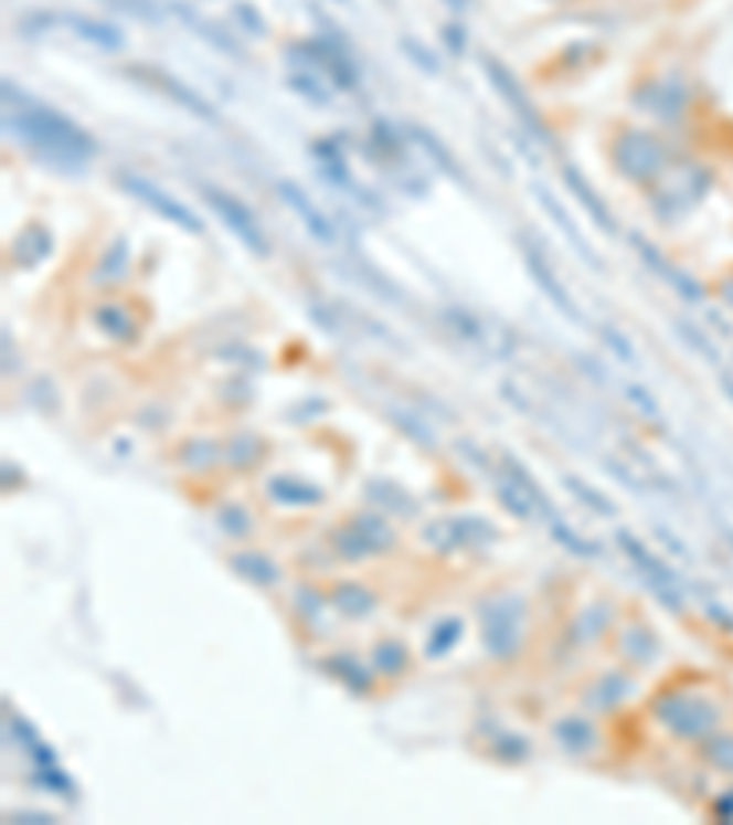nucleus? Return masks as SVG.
I'll return each instance as SVG.
<instances>
[{
	"label": "nucleus",
	"mask_w": 733,
	"mask_h": 825,
	"mask_svg": "<svg viewBox=\"0 0 733 825\" xmlns=\"http://www.w3.org/2000/svg\"><path fill=\"white\" fill-rule=\"evenodd\" d=\"M8 133H15L22 144H30L33 151L49 155L52 162L82 166L96 155V140L74 125L71 118L55 110H19L8 114Z\"/></svg>",
	"instance_id": "nucleus-1"
},
{
	"label": "nucleus",
	"mask_w": 733,
	"mask_h": 825,
	"mask_svg": "<svg viewBox=\"0 0 733 825\" xmlns=\"http://www.w3.org/2000/svg\"><path fill=\"white\" fill-rule=\"evenodd\" d=\"M652 719L679 741H704L719 730V705L686 686H671L652 697Z\"/></svg>",
	"instance_id": "nucleus-2"
},
{
	"label": "nucleus",
	"mask_w": 733,
	"mask_h": 825,
	"mask_svg": "<svg viewBox=\"0 0 733 825\" xmlns=\"http://www.w3.org/2000/svg\"><path fill=\"white\" fill-rule=\"evenodd\" d=\"M480 638L488 657L513 660L524 642V599L518 594H496L480 605Z\"/></svg>",
	"instance_id": "nucleus-3"
},
{
	"label": "nucleus",
	"mask_w": 733,
	"mask_h": 825,
	"mask_svg": "<svg viewBox=\"0 0 733 825\" xmlns=\"http://www.w3.org/2000/svg\"><path fill=\"white\" fill-rule=\"evenodd\" d=\"M393 543H396V529L374 510L352 514L346 525H338V529L330 532V547L338 550L341 561H366L374 554L393 550Z\"/></svg>",
	"instance_id": "nucleus-4"
},
{
	"label": "nucleus",
	"mask_w": 733,
	"mask_h": 825,
	"mask_svg": "<svg viewBox=\"0 0 733 825\" xmlns=\"http://www.w3.org/2000/svg\"><path fill=\"white\" fill-rule=\"evenodd\" d=\"M613 166L620 169L627 180L652 183L668 169V147L646 129H627L613 140Z\"/></svg>",
	"instance_id": "nucleus-5"
},
{
	"label": "nucleus",
	"mask_w": 733,
	"mask_h": 825,
	"mask_svg": "<svg viewBox=\"0 0 733 825\" xmlns=\"http://www.w3.org/2000/svg\"><path fill=\"white\" fill-rule=\"evenodd\" d=\"M616 543H620L624 554L635 561L641 577L649 580V591L657 594V599H660L663 605H668L671 613H682V583H679V577L671 572L668 561L652 554V550H649L646 543H641L638 536L627 532V529H616Z\"/></svg>",
	"instance_id": "nucleus-6"
},
{
	"label": "nucleus",
	"mask_w": 733,
	"mask_h": 825,
	"mask_svg": "<svg viewBox=\"0 0 733 825\" xmlns=\"http://www.w3.org/2000/svg\"><path fill=\"white\" fill-rule=\"evenodd\" d=\"M480 66H485V74H488V82L496 85V92L502 99H507V107L513 110V118H518L524 129H529L535 140H543L546 147H554V136H550V129L543 125V118H540V110H535V103L524 96V88H521V82L513 77L507 66H502L496 55H485L480 60Z\"/></svg>",
	"instance_id": "nucleus-7"
},
{
	"label": "nucleus",
	"mask_w": 733,
	"mask_h": 825,
	"mask_svg": "<svg viewBox=\"0 0 733 825\" xmlns=\"http://www.w3.org/2000/svg\"><path fill=\"white\" fill-rule=\"evenodd\" d=\"M202 199L213 205V213L221 216V221L232 228V232L243 239L257 257H268V239H265V232H261V224L254 221V213H249V205L238 202L232 191L213 188V183H202Z\"/></svg>",
	"instance_id": "nucleus-8"
},
{
	"label": "nucleus",
	"mask_w": 733,
	"mask_h": 825,
	"mask_svg": "<svg viewBox=\"0 0 733 825\" xmlns=\"http://www.w3.org/2000/svg\"><path fill=\"white\" fill-rule=\"evenodd\" d=\"M118 183L129 194H136L140 202H147L151 205L155 213H162L166 221H173V224H180L183 232H194V235H202V221L199 216L191 213V205H183V202H177L173 194H166L162 188H155L151 180H144V177H136V173H121L118 177Z\"/></svg>",
	"instance_id": "nucleus-9"
},
{
	"label": "nucleus",
	"mask_w": 733,
	"mask_h": 825,
	"mask_svg": "<svg viewBox=\"0 0 733 825\" xmlns=\"http://www.w3.org/2000/svg\"><path fill=\"white\" fill-rule=\"evenodd\" d=\"M521 254H524V261H529V272H532V279L540 283V286H543V294L550 297V305H554V308H561V313H565L569 319H576V324H580L583 316H580L576 302H572V297H569L565 283L557 279V275H554V268L546 265V257L540 254V250L532 246V239H529V235H521Z\"/></svg>",
	"instance_id": "nucleus-10"
},
{
	"label": "nucleus",
	"mask_w": 733,
	"mask_h": 825,
	"mask_svg": "<svg viewBox=\"0 0 733 825\" xmlns=\"http://www.w3.org/2000/svg\"><path fill=\"white\" fill-rule=\"evenodd\" d=\"M635 694V679L627 671H605L598 675L587 690H583V705L591 708V712H616L627 697Z\"/></svg>",
	"instance_id": "nucleus-11"
},
{
	"label": "nucleus",
	"mask_w": 733,
	"mask_h": 825,
	"mask_svg": "<svg viewBox=\"0 0 733 825\" xmlns=\"http://www.w3.org/2000/svg\"><path fill=\"white\" fill-rule=\"evenodd\" d=\"M631 246L638 250V254H641V261H646V265H649L652 272H657V275H663V279H668V283L674 286V290H679V294L686 297V302H701V297H704L701 283H697V279H690V275H686L682 268H674L671 261L663 257L660 250L652 246V243H646V239H641L638 232H631Z\"/></svg>",
	"instance_id": "nucleus-12"
},
{
	"label": "nucleus",
	"mask_w": 733,
	"mask_h": 825,
	"mask_svg": "<svg viewBox=\"0 0 733 825\" xmlns=\"http://www.w3.org/2000/svg\"><path fill=\"white\" fill-rule=\"evenodd\" d=\"M712 188V173L701 166H690L682 169L679 177H674V183H668L660 194H657V210L660 205H674V210H690L693 202L704 199V191Z\"/></svg>",
	"instance_id": "nucleus-13"
},
{
	"label": "nucleus",
	"mask_w": 733,
	"mask_h": 825,
	"mask_svg": "<svg viewBox=\"0 0 733 825\" xmlns=\"http://www.w3.org/2000/svg\"><path fill=\"white\" fill-rule=\"evenodd\" d=\"M327 599H330V610L341 613L346 621H363V616H371L378 610V594L357 580L334 583V588L327 591Z\"/></svg>",
	"instance_id": "nucleus-14"
},
{
	"label": "nucleus",
	"mask_w": 733,
	"mask_h": 825,
	"mask_svg": "<svg viewBox=\"0 0 733 825\" xmlns=\"http://www.w3.org/2000/svg\"><path fill=\"white\" fill-rule=\"evenodd\" d=\"M550 733H554V741L569 755H591L602 741V730L594 727L587 716H561L557 723L550 727Z\"/></svg>",
	"instance_id": "nucleus-15"
},
{
	"label": "nucleus",
	"mask_w": 733,
	"mask_h": 825,
	"mask_svg": "<svg viewBox=\"0 0 733 825\" xmlns=\"http://www.w3.org/2000/svg\"><path fill=\"white\" fill-rule=\"evenodd\" d=\"M275 191H279V194H283V202L290 205V210L308 224V232H312V235L319 239V243H334V239H338V235H334V224H330L327 216L316 210V202L308 199V194H305L301 188H297L294 180H279V183H275Z\"/></svg>",
	"instance_id": "nucleus-16"
},
{
	"label": "nucleus",
	"mask_w": 733,
	"mask_h": 825,
	"mask_svg": "<svg viewBox=\"0 0 733 825\" xmlns=\"http://www.w3.org/2000/svg\"><path fill=\"white\" fill-rule=\"evenodd\" d=\"M319 668L330 671V679H338L349 694H357V697L371 694V686H374V668H366V664L360 657H352V653H330V657L319 660Z\"/></svg>",
	"instance_id": "nucleus-17"
},
{
	"label": "nucleus",
	"mask_w": 733,
	"mask_h": 825,
	"mask_svg": "<svg viewBox=\"0 0 733 825\" xmlns=\"http://www.w3.org/2000/svg\"><path fill=\"white\" fill-rule=\"evenodd\" d=\"M638 103L641 107H649L652 114H660L663 121H682V110L686 103H690V92H686L682 85H671V82H657L649 88L638 92Z\"/></svg>",
	"instance_id": "nucleus-18"
},
{
	"label": "nucleus",
	"mask_w": 733,
	"mask_h": 825,
	"mask_svg": "<svg viewBox=\"0 0 733 825\" xmlns=\"http://www.w3.org/2000/svg\"><path fill=\"white\" fill-rule=\"evenodd\" d=\"M268 458V444L257 433H235V437L224 441V466L235 469V474H249Z\"/></svg>",
	"instance_id": "nucleus-19"
},
{
	"label": "nucleus",
	"mask_w": 733,
	"mask_h": 825,
	"mask_svg": "<svg viewBox=\"0 0 733 825\" xmlns=\"http://www.w3.org/2000/svg\"><path fill=\"white\" fill-rule=\"evenodd\" d=\"M177 463L183 469H191V474H213V469L224 463V444L216 437H188V441H180Z\"/></svg>",
	"instance_id": "nucleus-20"
},
{
	"label": "nucleus",
	"mask_w": 733,
	"mask_h": 825,
	"mask_svg": "<svg viewBox=\"0 0 733 825\" xmlns=\"http://www.w3.org/2000/svg\"><path fill=\"white\" fill-rule=\"evenodd\" d=\"M620 653H624V660L635 664V668H649V664H657V657H660V635L652 632L649 624L635 621L620 635Z\"/></svg>",
	"instance_id": "nucleus-21"
},
{
	"label": "nucleus",
	"mask_w": 733,
	"mask_h": 825,
	"mask_svg": "<svg viewBox=\"0 0 733 825\" xmlns=\"http://www.w3.org/2000/svg\"><path fill=\"white\" fill-rule=\"evenodd\" d=\"M136 77H151V82L158 85V92H166V96H173L183 110H191V114H199V118H205V121H216V110H213V103H205L199 92H191L183 82H177L173 74H162V71H136Z\"/></svg>",
	"instance_id": "nucleus-22"
},
{
	"label": "nucleus",
	"mask_w": 733,
	"mask_h": 825,
	"mask_svg": "<svg viewBox=\"0 0 733 825\" xmlns=\"http://www.w3.org/2000/svg\"><path fill=\"white\" fill-rule=\"evenodd\" d=\"M268 496L275 503H283V507H319V503H323V488L308 485L301 477L279 474L268 480Z\"/></svg>",
	"instance_id": "nucleus-23"
},
{
	"label": "nucleus",
	"mask_w": 733,
	"mask_h": 825,
	"mask_svg": "<svg viewBox=\"0 0 733 825\" xmlns=\"http://www.w3.org/2000/svg\"><path fill=\"white\" fill-rule=\"evenodd\" d=\"M232 569L243 580L254 583V588H275L283 580V569L268 554H261V550H238V554H232Z\"/></svg>",
	"instance_id": "nucleus-24"
},
{
	"label": "nucleus",
	"mask_w": 733,
	"mask_h": 825,
	"mask_svg": "<svg viewBox=\"0 0 733 825\" xmlns=\"http://www.w3.org/2000/svg\"><path fill=\"white\" fill-rule=\"evenodd\" d=\"M448 529H452L455 550L496 543V536H499L496 525H491L488 518H480V514H458V518H448Z\"/></svg>",
	"instance_id": "nucleus-25"
},
{
	"label": "nucleus",
	"mask_w": 733,
	"mask_h": 825,
	"mask_svg": "<svg viewBox=\"0 0 733 825\" xmlns=\"http://www.w3.org/2000/svg\"><path fill=\"white\" fill-rule=\"evenodd\" d=\"M363 496L371 499L374 507L393 510L396 518H415V514H418V503L411 499L400 485H393V480H382V477L366 480V485H363Z\"/></svg>",
	"instance_id": "nucleus-26"
},
{
	"label": "nucleus",
	"mask_w": 733,
	"mask_h": 825,
	"mask_svg": "<svg viewBox=\"0 0 733 825\" xmlns=\"http://www.w3.org/2000/svg\"><path fill=\"white\" fill-rule=\"evenodd\" d=\"M532 191H535V199H540V202H543V210H546L550 216H554V224L561 228V232H565V239H569V243H572V246H576V254H580L583 261H587V265H591V268H602V261H598V257H594V250H591L587 243H583V235L576 232V224H572V216H569L565 210H561V202L554 199V194H550V191H543V188H540V183H535V188H532Z\"/></svg>",
	"instance_id": "nucleus-27"
},
{
	"label": "nucleus",
	"mask_w": 733,
	"mask_h": 825,
	"mask_svg": "<svg viewBox=\"0 0 733 825\" xmlns=\"http://www.w3.org/2000/svg\"><path fill=\"white\" fill-rule=\"evenodd\" d=\"M371 668L378 675H385V679H400V675H407L411 668V653L400 638H382V642H374V649H371Z\"/></svg>",
	"instance_id": "nucleus-28"
},
{
	"label": "nucleus",
	"mask_w": 733,
	"mask_h": 825,
	"mask_svg": "<svg viewBox=\"0 0 733 825\" xmlns=\"http://www.w3.org/2000/svg\"><path fill=\"white\" fill-rule=\"evenodd\" d=\"M565 183H569V191L576 194V199L583 202V210H587L594 221H598L602 228H605V235H616V221H613V213L605 210V202L594 194V188L587 180H583V173L576 166H565Z\"/></svg>",
	"instance_id": "nucleus-29"
},
{
	"label": "nucleus",
	"mask_w": 733,
	"mask_h": 825,
	"mask_svg": "<svg viewBox=\"0 0 733 825\" xmlns=\"http://www.w3.org/2000/svg\"><path fill=\"white\" fill-rule=\"evenodd\" d=\"M609 616H613V610L605 602L587 605L583 613L572 616V627H569L572 642H594V638H602L605 627H609Z\"/></svg>",
	"instance_id": "nucleus-30"
},
{
	"label": "nucleus",
	"mask_w": 733,
	"mask_h": 825,
	"mask_svg": "<svg viewBox=\"0 0 733 825\" xmlns=\"http://www.w3.org/2000/svg\"><path fill=\"white\" fill-rule=\"evenodd\" d=\"M66 27H74L82 38H88L92 44H99V49L107 52H118L125 38L118 27H110V22H99V19H88V15H66Z\"/></svg>",
	"instance_id": "nucleus-31"
},
{
	"label": "nucleus",
	"mask_w": 733,
	"mask_h": 825,
	"mask_svg": "<svg viewBox=\"0 0 733 825\" xmlns=\"http://www.w3.org/2000/svg\"><path fill=\"white\" fill-rule=\"evenodd\" d=\"M463 616H444L440 624H433V632H429V638H426V657H433V660H440V657H448V653L455 649V642L463 638Z\"/></svg>",
	"instance_id": "nucleus-32"
},
{
	"label": "nucleus",
	"mask_w": 733,
	"mask_h": 825,
	"mask_svg": "<svg viewBox=\"0 0 733 825\" xmlns=\"http://www.w3.org/2000/svg\"><path fill=\"white\" fill-rule=\"evenodd\" d=\"M294 610H297V616H301L305 624L319 627V624H323L327 610H330V599L319 588H312V583H301V588L294 591Z\"/></svg>",
	"instance_id": "nucleus-33"
},
{
	"label": "nucleus",
	"mask_w": 733,
	"mask_h": 825,
	"mask_svg": "<svg viewBox=\"0 0 733 825\" xmlns=\"http://www.w3.org/2000/svg\"><path fill=\"white\" fill-rule=\"evenodd\" d=\"M496 496H499L502 507H507L513 518H521V521H529L532 514H540V510H535V503L529 499V491H524L513 477H496Z\"/></svg>",
	"instance_id": "nucleus-34"
},
{
	"label": "nucleus",
	"mask_w": 733,
	"mask_h": 825,
	"mask_svg": "<svg viewBox=\"0 0 733 825\" xmlns=\"http://www.w3.org/2000/svg\"><path fill=\"white\" fill-rule=\"evenodd\" d=\"M216 529L224 536H232V540H246V536L254 532V514H249L243 503H221V510H216Z\"/></svg>",
	"instance_id": "nucleus-35"
},
{
	"label": "nucleus",
	"mask_w": 733,
	"mask_h": 825,
	"mask_svg": "<svg viewBox=\"0 0 733 825\" xmlns=\"http://www.w3.org/2000/svg\"><path fill=\"white\" fill-rule=\"evenodd\" d=\"M96 324L118 341H132L136 338V319L129 316V308H121V305H99L96 308Z\"/></svg>",
	"instance_id": "nucleus-36"
},
{
	"label": "nucleus",
	"mask_w": 733,
	"mask_h": 825,
	"mask_svg": "<svg viewBox=\"0 0 733 825\" xmlns=\"http://www.w3.org/2000/svg\"><path fill=\"white\" fill-rule=\"evenodd\" d=\"M502 466H507V477H513V480H518V485H521L524 491H529V499L535 503V510H540V514H546V521L554 518V507H550L546 491H543L540 485H535V477L529 474V469H524V466H521V463H518V458H513V455H502Z\"/></svg>",
	"instance_id": "nucleus-37"
},
{
	"label": "nucleus",
	"mask_w": 733,
	"mask_h": 825,
	"mask_svg": "<svg viewBox=\"0 0 733 825\" xmlns=\"http://www.w3.org/2000/svg\"><path fill=\"white\" fill-rule=\"evenodd\" d=\"M701 752H704V760L715 766V771L733 774V733H726V730H712V733H708V738L701 741Z\"/></svg>",
	"instance_id": "nucleus-38"
},
{
	"label": "nucleus",
	"mask_w": 733,
	"mask_h": 825,
	"mask_svg": "<svg viewBox=\"0 0 733 825\" xmlns=\"http://www.w3.org/2000/svg\"><path fill=\"white\" fill-rule=\"evenodd\" d=\"M407 133L415 136V140H418L422 147H426V151H429V158H433V162H437V166L444 169V173H448V177H455V180H463V183H466V177H463V166H458L455 158L448 155V147H444V144L437 140V136H433L429 129H422V125H411Z\"/></svg>",
	"instance_id": "nucleus-39"
},
{
	"label": "nucleus",
	"mask_w": 733,
	"mask_h": 825,
	"mask_svg": "<svg viewBox=\"0 0 733 825\" xmlns=\"http://www.w3.org/2000/svg\"><path fill=\"white\" fill-rule=\"evenodd\" d=\"M561 485H565V488L572 491V496H576V499L583 503V507H591L594 514H602V518H616V507H613V503L605 499L602 491L594 488V485H587V480H583V477H572V474H565V477H561Z\"/></svg>",
	"instance_id": "nucleus-40"
},
{
	"label": "nucleus",
	"mask_w": 733,
	"mask_h": 825,
	"mask_svg": "<svg viewBox=\"0 0 733 825\" xmlns=\"http://www.w3.org/2000/svg\"><path fill=\"white\" fill-rule=\"evenodd\" d=\"M491 755L502 763H524L532 755V744L521 738V733H510V730H499L496 738H491Z\"/></svg>",
	"instance_id": "nucleus-41"
},
{
	"label": "nucleus",
	"mask_w": 733,
	"mask_h": 825,
	"mask_svg": "<svg viewBox=\"0 0 733 825\" xmlns=\"http://www.w3.org/2000/svg\"><path fill=\"white\" fill-rule=\"evenodd\" d=\"M550 532H554V540H557L561 547H565V550H572L576 558H602V547H598V543H591V540H583V536H576L565 521L557 518V514L550 518Z\"/></svg>",
	"instance_id": "nucleus-42"
},
{
	"label": "nucleus",
	"mask_w": 733,
	"mask_h": 825,
	"mask_svg": "<svg viewBox=\"0 0 733 825\" xmlns=\"http://www.w3.org/2000/svg\"><path fill=\"white\" fill-rule=\"evenodd\" d=\"M393 422L400 430L407 433L411 441L415 444H422V448H437V437H433V430L426 426L422 419H415V415H407V411H393Z\"/></svg>",
	"instance_id": "nucleus-43"
},
{
	"label": "nucleus",
	"mask_w": 733,
	"mask_h": 825,
	"mask_svg": "<svg viewBox=\"0 0 733 825\" xmlns=\"http://www.w3.org/2000/svg\"><path fill=\"white\" fill-rule=\"evenodd\" d=\"M38 785L52 789V793H55V796H63V800H77V785L60 771V766H41Z\"/></svg>",
	"instance_id": "nucleus-44"
},
{
	"label": "nucleus",
	"mask_w": 733,
	"mask_h": 825,
	"mask_svg": "<svg viewBox=\"0 0 733 825\" xmlns=\"http://www.w3.org/2000/svg\"><path fill=\"white\" fill-rule=\"evenodd\" d=\"M627 400H631V404H638V411H641V415H646V419H652V422L660 419V408H657V400H652V396H649V393H646V389H641V385H627Z\"/></svg>",
	"instance_id": "nucleus-45"
},
{
	"label": "nucleus",
	"mask_w": 733,
	"mask_h": 825,
	"mask_svg": "<svg viewBox=\"0 0 733 825\" xmlns=\"http://www.w3.org/2000/svg\"><path fill=\"white\" fill-rule=\"evenodd\" d=\"M602 338L609 341V346H613V352H616V357H620V360H635V346H631V341H627V338H624V335H620V330H616V327L602 324Z\"/></svg>",
	"instance_id": "nucleus-46"
},
{
	"label": "nucleus",
	"mask_w": 733,
	"mask_h": 825,
	"mask_svg": "<svg viewBox=\"0 0 733 825\" xmlns=\"http://www.w3.org/2000/svg\"><path fill=\"white\" fill-rule=\"evenodd\" d=\"M679 335H682L686 341H690V346H697V349H701V352H704V357H708V360H712V363L719 360V352H715V346H712V341H708V338H704V335H701V330H697L693 324H679Z\"/></svg>",
	"instance_id": "nucleus-47"
},
{
	"label": "nucleus",
	"mask_w": 733,
	"mask_h": 825,
	"mask_svg": "<svg viewBox=\"0 0 733 825\" xmlns=\"http://www.w3.org/2000/svg\"><path fill=\"white\" fill-rule=\"evenodd\" d=\"M125 272V243L118 239V243L110 246V254L99 261V275H121Z\"/></svg>",
	"instance_id": "nucleus-48"
},
{
	"label": "nucleus",
	"mask_w": 733,
	"mask_h": 825,
	"mask_svg": "<svg viewBox=\"0 0 733 825\" xmlns=\"http://www.w3.org/2000/svg\"><path fill=\"white\" fill-rule=\"evenodd\" d=\"M290 85L301 92V96L316 99V103H327V92H319V85L312 82V77H290Z\"/></svg>",
	"instance_id": "nucleus-49"
},
{
	"label": "nucleus",
	"mask_w": 733,
	"mask_h": 825,
	"mask_svg": "<svg viewBox=\"0 0 733 825\" xmlns=\"http://www.w3.org/2000/svg\"><path fill=\"white\" fill-rule=\"evenodd\" d=\"M404 49H407L411 55H415V63H418V66H426V71H429V74H437V71H440V66H437V63H433V55H429V52H422V49H418V44H415V41H404Z\"/></svg>",
	"instance_id": "nucleus-50"
},
{
	"label": "nucleus",
	"mask_w": 733,
	"mask_h": 825,
	"mask_svg": "<svg viewBox=\"0 0 733 825\" xmlns=\"http://www.w3.org/2000/svg\"><path fill=\"white\" fill-rule=\"evenodd\" d=\"M8 818H11V822H30V825H41V822H55L52 815H41V811H11Z\"/></svg>",
	"instance_id": "nucleus-51"
},
{
	"label": "nucleus",
	"mask_w": 733,
	"mask_h": 825,
	"mask_svg": "<svg viewBox=\"0 0 733 825\" xmlns=\"http://www.w3.org/2000/svg\"><path fill=\"white\" fill-rule=\"evenodd\" d=\"M715 818H723V822H733V789L730 793H723L715 800Z\"/></svg>",
	"instance_id": "nucleus-52"
},
{
	"label": "nucleus",
	"mask_w": 733,
	"mask_h": 825,
	"mask_svg": "<svg viewBox=\"0 0 733 825\" xmlns=\"http://www.w3.org/2000/svg\"><path fill=\"white\" fill-rule=\"evenodd\" d=\"M444 38H448V44H452L455 52L466 49V38H463V30H458V27H448V33H444Z\"/></svg>",
	"instance_id": "nucleus-53"
},
{
	"label": "nucleus",
	"mask_w": 733,
	"mask_h": 825,
	"mask_svg": "<svg viewBox=\"0 0 733 825\" xmlns=\"http://www.w3.org/2000/svg\"><path fill=\"white\" fill-rule=\"evenodd\" d=\"M708 613H712V621H715V624H723V627H730V632H733V621H730V613H726V610H719V605H708Z\"/></svg>",
	"instance_id": "nucleus-54"
},
{
	"label": "nucleus",
	"mask_w": 733,
	"mask_h": 825,
	"mask_svg": "<svg viewBox=\"0 0 733 825\" xmlns=\"http://www.w3.org/2000/svg\"><path fill=\"white\" fill-rule=\"evenodd\" d=\"M723 389H726V396L733 400V378H726V382H723Z\"/></svg>",
	"instance_id": "nucleus-55"
}]
</instances>
